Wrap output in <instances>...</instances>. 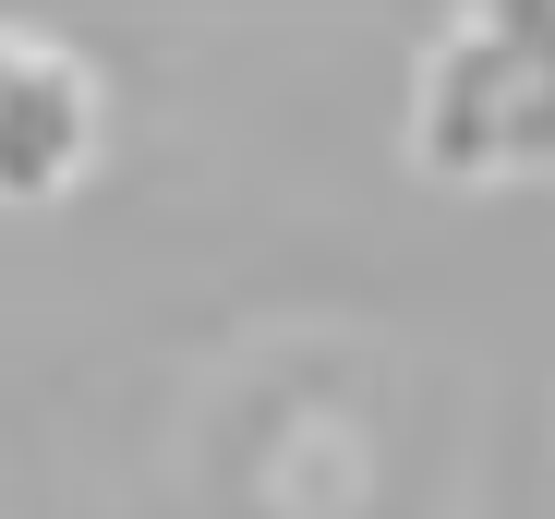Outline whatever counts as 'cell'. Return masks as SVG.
Here are the masks:
<instances>
[{"label": "cell", "instance_id": "6da1fadb", "mask_svg": "<svg viewBox=\"0 0 555 519\" xmlns=\"http://www.w3.org/2000/svg\"><path fill=\"white\" fill-rule=\"evenodd\" d=\"M411 169L519 182L555 169V0H472L411 73Z\"/></svg>", "mask_w": 555, "mask_h": 519}, {"label": "cell", "instance_id": "7a4b0ae2", "mask_svg": "<svg viewBox=\"0 0 555 519\" xmlns=\"http://www.w3.org/2000/svg\"><path fill=\"white\" fill-rule=\"evenodd\" d=\"M98 157V73L37 25H0V206H49Z\"/></svg>", "mask_w": 555, "mask_h": 519}]
</instances>
